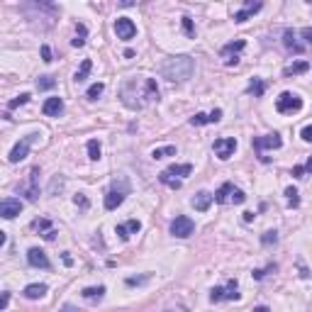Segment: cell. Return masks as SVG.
I'll return each mask as SVG.
<instances>
[{
	"label": "cell",
	"mask_w": 312,
	"mask_h": 312,
	"mask_svg": "<svg viewBox=\"0 0 312 312\" xmlns=\"http://www.w3.org/2000/svg\"><path fill=\"white\" fill-rule=\"evenodd\" d=\"M303 39H305V44H310V42H312V29H310V27H305V29H303Z\"/></svg>",
	"instance_id": "45"
},
{
	"label": "cell",
	"mask_w": 312,
	"mask_h": 312,
	"mask_svg": "<svg viewBox=\"0 0 312 312\" xmlns=\"http://www.w3.org/2000/svg\"><path fill=\"white\" fill-rule=\"evenodd\" d=\"M42 113L49 115V117H59L63 113V100L61 98H47L44 105H42Z\"/></svg>",
	"instance_id": "16"
},
{
	"label": "cell",
	"mask_w": 312,
	"mask_h": 312,
	"mask_svg": "<svg viewBox=\"0 0 312 312\" xmlns=\"http://www.w3.org/2000/svg\"><path fill=\"white\" fill-rule=\"evenodd\" d=\"M63 263H66V266H71V263H73V258H71L68 254H63Z\"/></svg>",
	"instance_id": "46"
},
{
	"label": "cell",
	"mask_w": 312,
	"mask_h": 312,
	"mask_svg": "<svg viewBox=\"0 0 312 312\" xmlns=\"http://www.w3.org/2000/svg\"><path fill=\"white\" fill-rule=\"evenodd\" d=\"M300 276H303V278H310V273H308V268H305V266H300Z\"/></svg>",
	"instance_id": "47"
},
{
	"label": "cell",
	"mask_w": 312,
	"mask_h": 312,
	"mask_svg": "<svg viewBox=\"0 0 312 312\" xmlns=\"http://www.w3.org/2000/svg\"><path fill=\"white\" fill-rule=\"evenodd\" d=\"M149 281V276H139V278H127V285H142V283H146Z\"/></svg>",
	"instance_id": "42"
},
{
	"label": "cell",
	"mask_w": 312,
	"mask_h": 312,
	"mask_svg": "<svg viewBox=\"0 0 312 312\" xmlns=\"http://www.w3.org/2000/svg\"><path fill=\"white\" fill-rule=\"evenodd\" d=\"M47 285L44 283H32V285H27L25 288V298H29V300H39V298H44L47 295Z\"/></svg>",
	"instance_id": "19"
},
{
	"label": "cell",
	"mask_w": 312,
	"mask_h": 312,
	"mask_svg": "<svg viewBox=\"0 0 312 312\" xmlns=\"http://www.w3.org/2000/svg\"><path fill=\"white\" fill-rule=\"evenodd\" d=\"M103 90H105V85H103V83H93V85L88 88L85 98H88V100H98V95H103Z\"/></svg>",
	"instance_id": "31"
},
{
	"label": "cell",
	"mask_w": 312,
	"mask_h": 312,
	"mask_svg": "<svg viewBox=\"0 0 312 312\" xmlns=\"http://www.w3.org/2000/svg\"><path fill=\"white\" fill-rule=\"evenodd\" d=\"M125 195H127V186L125 188L113 186L108 190V195H105V210H117L125 202Z\"/></svg>",
	"instance_id": "11"
},
{
	"label": "cell",
	"mask_w": 312,
	"mask_h": 312,
	"mask_svg": "<svg viewBox=\"0 0 312 312\" xmlns=\"http://www.w3.org/2000/svg\"><path fill=\"white\" fill-rule=\"evenodd\" d=\"M283 146V139L273 132V134H263V137H256L254 139V149L261 154L263 149H281Z\"/></svg>",
	"instance_id": "10"
},
{
	"label": "cell",
	"mask_w": 312,
	"mask_h": 312,
	"mask_svg": "<svg viewBox=\"0 0 312 312\" xmlns=\"http://www.w3.org/2000/svg\"><path fill=\"white\" fill-rule=\"evenodd\" d=\"M139 229H142V222H139V220H129V222H125V225H117V227H115V232L120 234L122 242H127V239H129L132 234H137Z\"/></svg>",
	"instance_id": "15"
},
{
	"label": "cell",
	"mask_w": 312,
	"mask_h": 312,
	"mask_svg": "<svg viewBox=\"0 0 312 312\" xmlns=\"http://www.w3.org/2000/svg\"><path fill=\"white\" fill-rule=\"evenodd\" d=\"M85 34H88L85 25H76V39H73L71 44H73L76 49H78V47H83V44H85Z\"/></svg>",
	"instance_id": "27"
},
{
	"label": "cell",
	"mask_w": 312,
	"mask_h": 312,
	"mask_svg": "<svg viewBox=\"0 0 312 312\" xmlns=\"http://www.w3.org/2000/svg\"><path fill=\"white\" fill-rule=\"evenodd\" d=\"M63 312H78L76 308H71V305H63Z\"/></svg>",
	"instance_id": "49"
},
{
	"label": "cell",
	"mask_w": 312,
	"mask_h": 312,
	"mask_svg": "<svg viewBox=\"0 0 312 312\" xmlns=\"http://www.w3.org/2000/svg\"><path fill=\"white\" fill-rule=\"evenodd\" d=\"M57 85V78H52V76H39L37 78V88L39 90H52Z\"/></svg>",
	"instance_id": "29"
},
{
	"label": "cell",
	"mask_w": 312,
	"mask_h": 312,
	"mask_svg": "<svg viewBox=\"0 0 312 312\" xmlns=\"http://www.w3.org/2000/svg\"><path fill=\"white\" fill-rule=\"evenodd\" d=\"M5 239H7V237H5V232H0V247L5 244Z\"/></svg>",
	"instance_id": "50"
},
{
	"label": "cell",
	"mask_w": 312,
	"mask_h": 312,
	"mask_svg": "<svg viewBox=\"0 0 312 312\" xmlns=\"http://www.w3.org/2000/svg\"><path fill=\"white\" fill-rule=\"evenodd\" d=\"M32 229H37V232H44L42 237H44L47 242H54V237H57V229L52 227V222H49L47 217H39V220H34V222H32Z\"/></svg>",
	"instance_id": "14"
},
{
	"label": "cell",
	"mask_w": 312,
	"mask_h": 312,
	"mask_svg": "<svg viewBox=\"0 0 312 312\" xmlns=\"http://www.w3.org/2000/svg\"><path fill=\"white\" fill-rule=\"evenodd\" d=\"M254 312H271L268 308H263V305H258V308H254Z\"/></svg>",
	"instance_id": "48"
},
{
	"label": "cell",
	"mask_w": 312,
	"mask_h": 312,
	"mask_svg": "<svg viewBox=\"0 0 312 312\" xmlns=\"http://www.w3.org/2000/svg\"><path fill=\"white\" fill-rule=\"evenodd\" d=\"M283 44H285L290 52H295V54H303V52H305V47L295 42V32H293V29H285V34H283Z\"/></svg>",
	"instance_id": "20"
},
{
	"label": "cell",
	"mask_w": 312,
	"mask_h": 312,
	"mask_svg": "<svg viewBox=\"0 0 312 312\" xmlns=\"http://www.w3.org/2000/svg\"><path fill=\"white\" fill-rule=\"evenodd\" d=\"M263 5L261 2H251V0H247L244 2V10H239V12H234V22H247L254 12H258Z\"/></svg>",
	"instance_id": "17"
},
{
	"label": "cell",
	"mask_w": 312,
	"mask_h": 312,
	"mask_svg": "<svg viewBox=\"0 0 312 312\" xmlns=\"http://www.w3.org/2000/svg\"><path fill=\"white\" fill-rule=\"evenodd\" d=\"M190 125H193V127L207 125V115H202V113H198V115H195V117H190Z\"/></svg>",
	"instance_id": "38"
},
{
	"label": "cell",
	"mask_w": 312,
	"mask_h": 312,
	"mask_svg": "<svg viewBox=\"0 0 312 312\" xmlns=\"http://www.w3.org/2000/svg\"><path fill=\"white\" fill-rule=\"evenodd\" d=\"M222 120V110L217 108V110H212L210 115H207V125H215V122H220Z\"/></svg>",
	"instance_id": "39"
},
{
	"label": "cell",
	"mask_w": 312,
	"mask_h": 312,
	"mask_svg": "<svg viewBox=\"0 0 312 312\" xmlns=\"http://www.w3.org/2000/svg\"><path fill=\"white\" fill-rule=\"evenodd\" d=\"M247 93H251L254 98H261V95L266 93V83H263L261 78H254L249 83V88H247Z\"/></svg>",
	"instance_id": "26"
},
{
	"label": "cell",
	"mask_w": 312,
	"mask_h": 312,
	"mask_svg": "<svg viewBox=\"0 0 312 312\" xmlns=\"http://www.w3.org/2000/svg\"><path fill=\"white\" fill-rule=\"evenodd\" d=\"M212 149H215L217 159L227 161V159H229V156H232V154L237 151V139H234V137H225V139H215Z\"/></svg>",
	"instance_id": "7"
},
{
	"label": "cell",
	"mask_w": 312,
	"mask_h": 312,
	"mask_svg": "<svg viewBox=\"0 0 312 312\" xmlns=\"http://www.w3.org/2000/svg\"><path fill=\"white\" fill-rule=\"evenodd\" d=\"M193 232H195V222H193L190 217H186V215H178V217L171 222V234L178 237V239H188Z\"/></svg>",
	"instance_id": "5"
},
{
	"label": "cell",
	"mask_w": 312,
	"mask_h": 312,
	"mask_svg": "<svg viewBox=\"0 0 312 312\" xmlns=\"http://www.w3.org/2000/svg\"><path fill=\"white\" fill-rule=\"evenodd\" d=\"M85 300H100L103 295H105V285H93V288H83V293H81Z\"/></svg>",
	"instance_id": "23"
},
{
	"label": "cell",
	"mask_w": 312,
	"mask_h": 312,
	"mask_svg": "<svg viewBox=\"0 0 312 312\" xmlns=\"http://www.w3.org/2000/svg\"><path fill=\"white\" fill-rule=\"evenodd\" d=\"M310 71V63L308 61H295V63H290V66H285V76H298V73H308Z\"/></svg>",
	"instance_id": "24"
},
{
	"label": "cell",
	"mask_w": 312,
	"mask_h": 312,
	"mask_svg": "<svg viewBox=\"0 0 312 312\" xmlns=\"http://www.w3.org/2000/svg\"><path fill=\"white\" fill-rule=\"evenodd\" d=\"M276 110L281 115H293V113H300L303 110V98L290 93V90H283L278 98H276Z\"/></svg>",
	"instance_id": "3"
},
{
	"label": "cell",
	"mask_w": 312,
	"mask_h": 312,
	"mask_svg": "<svg viewBox=\"0 0 312 312\" xmlns=\"http://www.w3.org/2000/svg\"><path fill=\"white\" fill-rule=\"evenodd\" d=\"M193 71H195V61L188 54L169 57L166 61L161 63V76L166 81H171V83H183V81H188L193 76Z\"/></svg>",
	"instance_id": "1"
},
{
	"label": "cell",
	"mask_w": 312,
	"mask_h": 312,
	"mask_svg": "<svg viewBox=\"0 0 312 312\" xmlns=\"http://www.w3.org/2000/svg\"><path fill=\"white\" fill-rule=\"evenodd\" d=\"M27 261H29V266H34V268H44V271L52 268V261L47 258V254L42 249H37V247H32V249L27 251Z\"/></svg>",
	"instance_id": "13"
},
{
	"label": "cell",
	"mask_w": 312,
	"mask_h": 312,
	"mask_svg": "<svg viewBox=\"0 0 312 312\" xmlns=\"http://www.w3.org/2000/svg\"><path fill=\"white\" fill-rule=\"evenodd\" d=\"M166 156H176V146H161V149H154L151 151V159H166Z\"/></svg>",
	"instance_id": "28"
},
{
	"label": "cell",
	"mask_w": 312,
	"mask_h": 312,
	"mask_svg": "<svg viewBox=\"0 0 312 312\" xmlns=\"http://www.w3.org/2000/svg\"><path fill=\"white\" fill-rule=\"evenodd\" d=\"M27 100H29V93H22L20 98H15V100L10 103V110H15V108H20V105H25Z\"/></svg>",
	"instance_id": "36"
},
{
	"label": "cell",
	"mask_w": 312,
	"mask_h": 312,
	"mask_svg": "<svg viewBox=\"0 0 312 312\" xmlns=\"http://www.w3.org/2000/svg\"><path fill=\"white\" fill-rule=\"evenodd\" d=\"M210 300L212 303H220V300H239V285H237V281H227V285L212 288Z\"/></svg>",
	"instance_id": "4"
},
{
	"label": "cell",
	"mask_w": 312,
	"mask_h": 312,
	"mask_svg": "<svg viewBox=\"0 0 312 312\" xmlns=\"http://www.w3.org/2000/svg\"><path fill=\"white\" fill-rule=\"evenodd\" d=\"M232 190H234V186H232V183L227 181V183H222V186H220V190H217V193L212 195V200L222 205V202H227V200H229V195H232Z\"/></svg>",
	"instance_id": "22"
},
{
	"label": "cell",
	"mask_w": 312,
	"mask_h": 312,
	"mask_svg": "<svg viewBox=\"0 0 312 312\" xmlns=\"http://www.w3.org/2000/svg\"><path fill=\"white\" fill-rule=\"evenodd\" d=\"M300 137H303V142H312V127H303V132H300Z\"/></svg>",
	"instance_id": "43"
},
{
	"label": "cell",
	"mask_w": 312,
	"mask_h": 312,
	"mask_svg": "<svg viewBox=\"0 0 312 312\" xmlns=\"http://www.w3.org/2000/svg\"><path fill=\"white\" fill-rule=\"evenodd\" d=\"M37 176H39V169H32V173H29V186L25 188L27 200H37V195H39V190H37Z\"/></svg>",
	"instance_id": "21"
},
{
	"label": "cell",
	"mask_w": 312,
	"mask_h": 312,
	"mask_svg": "<svg viewBox=\"0 0 312 312\" xmlns=\"http://www.w3.org/2000/svg\"><path fill=\"white\" fill-rule=\"evenodd\" d=\"M90 68H93V61H90V59H83L81 68H78V71H76V76H73V81H76V83H83V81L88 78Z\"/></svg>",
	"instance_id": "25"
},
{
	"label": "cell",
	"mask_w": 312,
	"mask_h": 312,
	"mask_svg": "<svg viewBox=\"0 0 312 312\" xmlns=\"http://www.w3.org/2000/svg\"><path fill=\"white\" fill-rule=\"evenodd\" d=\"M285 198H288V205L290 207H298L300 205V198H298V190L290 186V188H285Z\"/></svg>",
	"instance_id": "32"
},
{
	"label": "cell",
	"mask_w": 312,
	"mask_h": 312,
	"mask_svg": "<svg viewBox=\"0 0 312 312\" xmlns=\"http://www.w3.org/2000/svg\"><path fill=\"white\" fill-rule=\"evenodd\" d=\"M42 61L44 63H52V49H49V44H42Z\"/></svg>",
	"instance_id": "41"
},
{
	"label": "cell",
	"mask_w": 312,
	"mask_h": 312,
	"mask_svg": "<svg viewBox=\"0 0 312 312\" xmlns=\"http://www.w3.org/2000/svg\"><path fill=\"white\" fill-rule=\"evenodd\" d=\"M229 198H232V200H234V202H237V205H242V202H244V200H247V195H244V193H242V190H239V188H234V190H232V195H229Z\"/></svg>",
	"instance_id": "40"
},
{
	"label": "cell",
	"mask_w": 312,
	"mask_h": 312,
	"mask_svg": "<svg viewBox=\"0 0 312 312\" xmlns=\"http://www.w3.org/2000/svg\"><path fill=\"white\" fill-rule=\"evenodd\" d=\"M268 271H276V263H271V266H268V268H256V271H254V273H251V276H254V278H256V281H261V278H263V276H266V273H268Z\"/></svg>",
	"instance_id": "37"
},
{
	"label": "cell",
	"mask_w": 312,
	"mask_h": 312,
	"mask_svg": "<svg viewBox=\"0 0 312 312\" xmlns=\"http://www.w3.org/2000/svg\"><path fill=\"white\" fill-rule=\"evenodd\" d=\"M190 202H193V207H195V210L205 212V210H210V205H212V195H210V193H205V190H200V193H198Z\"/></svg>",
	"instance_id": "18"
},
{
	"label": "cell",
	"mask_w": 312,
	"mask_h": 312,
	"mask_svg": "<svg viewBox=\"0 0 312 312\" xmlns=\"http://www.w3.org/2000/svg\"><path fill=\"white\" fill-rule=\"evenodd\" d=\"M10 303V293H0V310H5Z\"/></svg>",
	"instance_id": "44"
},
{
	"label": "cell",
	"mask_w": 312,
	"mask_h": 312,
	"mask_svg": "<svg viewBox=\"0 0 312 312\" xmlns=\"http://www.w3.org/2000/svg\"><path fill=\"white\" fill-rule=\"evenodd\" d=\"M181 22H183V32H186L190 39H195V25H193V20H190V17H183Z\"/></svg>",
	"instance_id": "33"
},
{
	"label": "cell",
	"mask_w": 312,
	"mask_h": 312,
	"mask_svg": "<svg viewBox=\"0 0 312 312\" xmlns=\"http://www.w3.org/2000/svg\"><path fill=\"white\" fill-rule=\"evenodd\" d=\"M34 137H37V134L22 137V139H20V142H17L15 146H12V151H10V156H7V159H10V164H20V161H22V159H25V156L29 154V146H32Z\"/></svg>",
	"instance_id": "6"
},
{
	"label": "cell",
	"mask_w": 312,
	"mask_h": 312,
	"mask_svg": "<svg viewBox=\"0 0 312 312\" xmlns=\"http://www.w3.org/2000/svg\"><path fill=\"white\" fill-rule=\"evenodd\" d=\"M88 159L90 161H98L100 159V142L98 139H90L88 142Z\"/></svg>",
	"instance_id": "30"
},
{
	"label": "cell",
	"mask_w": 312,
	"mask_h": 312,
	"mask_svg": "<svg viewBox=\"0 0 312 312\" xmlns=\"http://www.w3.org/2000/svg\"><path fill=\"white\" fill-rule=\"evenodd\" d=\"M261 242H263L266 247H268V244H276V242H278V232H276V229H273V232H266V234L261 237Z\"/></svg>",
	"instance_id": "35"
},
{
	"label": "cell",
	"mask_w": 312,
	"mask_h": 312,
	"mask_svg": "<svg viewBox=\"0 0 312 312\" xmlns=\"http://www.w3.org/2000/svg\"><path fill=\"white\" fill-rule=\"evenodd\" d=\"M73 202H76V205H78L81 210H88V207H90V200H88V198H85L83 193H78V195L73 198Z\"/></svg>",
	"instance_id": "34"
},
{
	"label": "cell",
	"mask_w": 312,
	"mask_h": 312,
	"mask_svg": "<svg viewBox=\"0 0 312 312\" xmlns=\"http://www.w3.org/2000/svg\"><path fill=\"white\" fill-rule=\"evenodd\" d=\"M115 34H117V39L129 42V39L137 37V25H134L129 17H117V20H115Z\"/></svg>",
	"instance_id": "8"
},
{
	"label": "cell",
	"mask_w": 312,
	"mask_h": 312,
	"mask_svg": "<svg viewBox=\"0 0 312 312\" xmlns=\"http://www.w3.org/2000/svg\"><path fill=\"white\" fill-rule=\"evenodd\" d=\"M22 212V202L17 198H5L0 200V217L2 220H15Z\"/></svg>",
	"instance_id": "9"
},
{
	"label": "cell",
	"mask_w": 312,
	"mask_h": 312,
	"mask_svg": "<svg viewBox=\"0 0 312 312\" xmlns=\"http://www.w3.org/2000/svg\"><path fill=\"white\" fill-rule=\"evenodd\" d=\"M244 47H247V42H244V39H237V42H229V44H225V47H222V57H225V63H227V66H232V63L239 61V59H237V54H239Z\"/></svg>",
	"instance_id": "12"
},
{
	"label": "cell",
	"mask_w": 312,
	"mask_h": 312,
	"mask_svg": "<svg viewBox=\"0 0 312 312\" xmlns=\"http://www.w3.org/2000/svg\"><path fill=\"white\" fill-rule=\"evenodd\" d=\"M190 173H193V166L190 164H173V166H169L166 171L159 173V181L169 188H181V178L190 176Z\"/></svg>",
	"instance_id": "2"
}]
</instances>
